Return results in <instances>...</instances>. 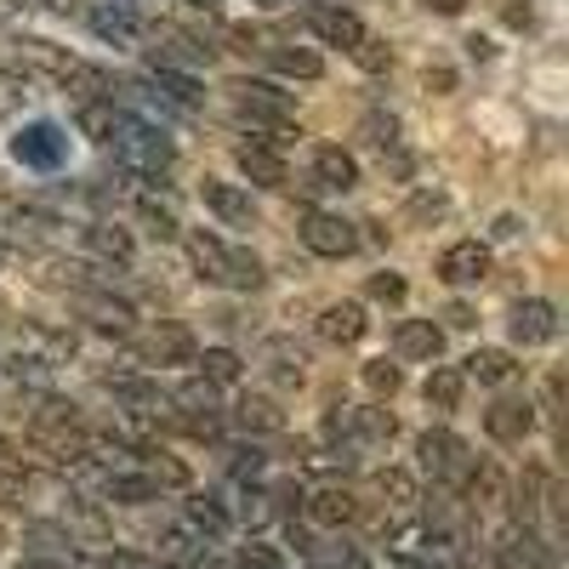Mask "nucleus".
Returning <instances> with one entry per match:
<instances>
[{
	"label": "nucleus",
	"instance_id": "1",
	"mask_svg": "<svg viewBox=\"0 0 569 569\" xmlns=\"http://www.w3.org/2000/svg\"><path fill=\"white\" fill-rule=\"evenodd\" d=\"M74 120H80V131H86L91 142H103V149L114 154V166H120L126 177H137V182L171 177L177 142H171L149 114L126 109L120 98H86V103H74Z\"/></svg>",
	"mask_w": 569,
	"mask_h": 569
},
{
	"label": "nucleus",
	"instance_id": "2",
	"mask_svg": "<svg viewBox=\"0 0 569 569\" xmlns=\"http://www.w3.org/2000/svg\"><path fill=\"white\" fill-rule=\"evenodd\" d=\"M0 63L18 69L23 80H52V86L74 91V103H86V98H120V86H114L109 69L86 63V58L69 52V46L40 40V34H0Z\"/></svg>",
	"mask_w": 569,
	"mask_h": 569
},
{
	"label": "nucleus",
	"instance_id": "3",
	"mask_svg": "<svg viewBox=\"0 0 569 569\" xmlns=\"http://www.w3.org/2000/svg\"><path fill=\"white\" fill-rule=\"evenodd\" d=\"M188 262H194V273L206 279V284H217V291H262V279H268V268H262V257L251 251V246H233V240H222V233H188Z\"/></svg>",
	"mask_w": 569,
	"mask_h": 569
},
{
	"label": "nucleus",
	"instance_id": "4",
	"mask_svg": "<svg viewBox=\"0 0 569 569\" xmlns=\"http://www.w3.org/2000/svg\"><path fill=\"white\" fill-rule=\"evenodd\" d=\"M69 217H58V211H40V206H7V240L12 251H52V257H63L69 251Z\"/></svg>",
	"mask_w": 569,
	"mask_h": 569
},
{
	"label": "nucleus",
	"instance_id": "5",
	"mask_svg": "<svg viewBox=\"0 0 569 569\" xmlns=\"http://www.w3.org/2000/svg\"><path fill=\"white\" fill-rule=\"evenodd\" d=\"M233 40H240V52H257L273 74L284 80H319L325 74V58L313 52V46H297L284 34H257V29H233Z\"/></svg>",
	"mask_w": 569,
	"mask_h": 569
},
{
	"label": "nucleus",
	"instance_id": "6",
	"mask_svg": "<svg viewBox=\"0 0 569 569\" xmlns=\"http://www.w3.org/2000/svg\"><path fill=\"white\" fill-rule=\"evenodd\" d=\"M472 461H479V456H472L467 439H456L450 427H427V433L416 439V467H421L433 485H456V490H461L467 472H472Z\"/></svg>",
	"mask_w": 569,
	"mask_h": 569
},
{
	"label": "nucleus",
	"instance_id": "7",
	"mask_svg": "<svg viewBox=\"0 0 569 569\" xmlns=\"http://www.w3.org/2000/svg\"><path fill=\"white\" fill-rule=\"evenodd\" d=\"M12 160L34 177H58L69 166V131L58 120H29L18 137H12Z\"/></svg>",
	"mask_w": 569,
	"mask_h": 569
},
{
	"label": "nucleus",
	"instance_id": "8",
	"mask_svg": "<svg viewBox=\"0 0 569 569\" xmlns=\"http://www.w3.org/2000/svg\"><path fill=\"white\" fill-rule=\"evenodd\" d=\"M297 240L313 251V257H325V262H342V257H353L359 251V233H353V222L348 217H337V211H302V222H297Z\"/></svg>",
	"mask_w": 569,
	"mask_h": 569
},
{
	"label": "nucleus",
	"instance_id": "9",
	"mask_svg": "<svg viewBox=\"0 0 569 569\" xmlns=\"http://www.w3.org/2000/svg\"><path fill=\"white\" fill-rule=\"evenodd\" d=\"M69 251L74 257H91L98 268H131V257H137L131 233L114 228V222H74L69 228Z\"/></svg>",
	"mask_w": 569,
	"mask_h": 569
},
{
	"label": "nucleus",
	"instance_id": "10",
	"mask_svg": "<svg viewBox=\"0 0 569 569\" xmlns=\"http://www.w3.org/2000/svg\"><path fill=\"white\" fill-rule=\"evenodd\" d=\"M131 348H137L142 365H194V353H200L194 330L177 325V319H154L142 337H131Z\"/></svg>",
	"mask_w": 569,
	"mask_h": 569
},
{
	"label": "nucleus",
	"instance_id": "11",
	"mask_svg": "<svg viewBox=\"0 0 569 569\" xmlns=\"http://www.w3.org/2000/svg\"><path fill=\"white\" fill-rule=\"evenodd\" d=\"M302 29H308L319 46H342V52H353V46L370 34L365 18L348 12V7H337V0H308V7H302Z\"/></svg>",
	"mask_w": 569,
	"mask_h": 569
},
{
	"label": "nucleus",
	"instance_id": "12",
	"mask_svg": "<svg viewBox=\"0 0 569 569\" xmlns=\"http://www.w3.org/2000/svg\"><path fill=\"white\" fill-rule=\"evenodd\" d=\"M142 34L154 40V52H149V63L154 69H188L194 74L200 63H211V46L200 40V34H188V29H177V23H142Z\"/></svg>",
	"mask_w": 569,
	"mask_h": 569
},
{
	"label": "nucleus",
	"instance_id": "13",
	"mask_svg": "<svg viewBox=\"0 0 569 569\" xmlns=\"http://www.w3.org/2000/svg\"><path fill=\"white\" fill-rule=\"evenodd\" d=\"M291 536V547L308 558V569H370V558H365V547H353V541H342V536H313L308 525L297 530H284Z\"/></svg>",
	"mask_w": 569,
	"mask_h": 569
},
{
	"label": "nucleus",
	"instance_id": "14",
	"mask_svg": "<svg viewBox=\"0 0 569 569\" xmlns=\"http://www.w3.org/2000/svg\"><path fill=\"white\" fill-rule=\"evenodd\" d=\"M507 337L518 348H547L558 342V308L547 297H525V302H512L507 308Z\"/></svg>",
	"mask_w": 569,
	"mask_h": 569
},
{
	"label": "nucleus",
	"instance_id": "15",
	"mask_svg": "<svg viewBox=\"0 0 569 569\" xmlns=\"http://www.w3.org/2000/svg\"><path fill=\"white\" fill-rule=\"evenodd\" d=\"M80 12H86V29L103 46H137L142 40V18H137L131 0H91V7H80Z\"/></svg>",
	"mask_w": 569,
	"mask_h": 569
},
{
	"label": "nucleus",
	"instance_id": "16",
	"mask_svg": "<svg viewBox=\"0 0 569 569\" xmlns=\"http://www.w3.org/2000/svg\"><path fill=\"white\" fill-rule=\"evenodd\" d=\"M439 279L450 284V291H472V284L490 279V246L479 240H456L439 251Z\"/></svg>",
	"mask_w": 569,
	"mask_h": 569
},
{
	"label": "nucleus",
	"instance_id": "17",
	"mask_svg": "<svg viewBox=\"0 0 569 569\" xmlns=\"http://www.w3.org/2000/svg\"><path fill=\"white\" fill-rule=\"evenodd\" d=\"M233 166H240V177L257 182V188H284V182H291V166H284V154L273 149V142H257V137L233 142Z\"/></svg>",
	"mask_w": 569,
	"mask_h": 569
},
{
	"label": "nucleus",
	"instance_id": "18",
	"mask_svg": "<svg viewBox=\"0 0 569 569\" xmlns=\"http://www.w3.org/2000/svg\"><path fill=\"white\" fill-rule=\"evenodd\" d=\"M200 200H206V211H211L222 228H257V200L246 194L240 182L206 177V182H200Z\"/></svg>",
	"mask_w": 569,
	"mask_h": 569
},
{
	"label": "nucleus",
	"instance_id": "19",
	"mask_svg": "<svg viewBox=\"0 0 569 569\" xmlns=\"http://www.w3.org/2000/svg\"><path fill=\"white\" fill-rule=\"evenodd\" d=\"M302 518L319 530H348L359 518V496L342 490V485H319V490H302Z\"/></svg>",
	"mask_w": 569,
	"mask_h": 569
},
{
	"label": "nucleus",
	"instance_id": "20",
	"mask_svg": "<svg viewBox=\"0 0 569 569\" xmlns=\"http://www.w3.org/2000/svg\"><path fill=\"white\" fill-rule=\"evenodd\" d=\"M308 182L325 188V194H348V188H359V160L342 142H319L313 160H308Z\"/></svg>",
	"mask_w": 569,
	"mask_h": 569
},
{
	"label": "nucleus",
	"instance_id": "21",
	"mask_svg": "<svg viewBox=\"0 0 569 569\" xmlns=\"http://www.w3.org/2000/svg\"><path fill=\"white\" fill-rule=\"evenodd\" d=\"M182 525L194 530L206 547H217V541H228V536H233V512H228V501H222V496L188 490V501H182Z\"/></svg>",
	"mask_w": 569,
	"mask_h": 569
},
{
	"label": "nucleus",
	"instance_id": "22",
	"mask_svg": "<svg viewBox=\"0 0 569 569\" xmlns=\"http://www.w3.org/2000/svg\"><path fill=\"white\" fill-rule=\"evenodd\" d=\"M98 496L114 507H149L160 501V485L142 467H98Z\"/></svg>",
	"mask_w": 569,
	"mask_h": 569
},
{
	"label": "nucleus",
	"instance_id": "23",
	"mask_svg": "<svg viewBox=\"0 0 569 569\" xmlns=\"http://www.w3.org/2000/svg\"><path fill=\"white\" fill-rule=\"evenodd\" d=\"M485 433H490L496 445H525V439L536 433V405H530V399H496V405L485 410Z\"/></svg>",
	"mask_w": 569,
	"mask_h": 569
},
{
	"label": "nucleus",
	"instance_id": "24",
	"mask_svg": "<svg viewBox=\"0 0 569 569\" xmlns=\"http://www.w3.org/2000/svg\"><path fill=\"white\" fill-rule=\"evenodd\" d=\"M393 353L410 359V365H433V359L445 353V330H439L433 319H399V330H393Z\"/></svg>",
	"mask_w": 569,
	"mask_h": 569
},
{
	"label": "nucleus",
	"instance_id": "25",
	"mask_svg": "<svg viewBox=\"0 0 569 569\" xmlns=\"http://www.w3.org/2000/svg\"><path fill=\"white\" fill-rule=\"evenodd\" d=\"M365 330H370V319H365L359 302H330V308L319 313V337H325V342H337V348L365 342Z\"/></svg>",
	"mask_w": 569,
	"mask_h": 569
},
{
	"label": "nucleus",
	"instance_id": "26",
	"mask_svg": "<svg viewBox=\"0 0 569 569\" xmlns=\"http://www.w3.org/2000/svg\"><path fill=\"white\" fill-rule=\"evenodd\" d=\"M262 376L273 388H302V348L284 342V337L262 342Z\"/></svg>",
	"mask_w": 569,
	"mask_h": 569
},
{
	"label": "nucleus",
	"instance_id": "27",
	"mask_svg": "<svg viewBox=\"0 0 569 569\" xmlns=\"http://www.w3.org/2000/svg\"><path fill=\"white\" fill-rule=\"evenodd\" d=\"M228 416L240 421L246 433H257V439H273V433H284V410H279L273 399H262V393H246V399L233 405Z\"/></svg>",
	"mask_w": 569,
	"mask_h": 569
},
{
	"label": "nucleus",
	"instance_id": "28",
	"mask_svg": "<svg viewBox=\"0 0 569 569\" xmlns=\"http://www.w3.org/2000/svg\"><path fill=\"white\" fill-rule=\"evenodd\" d=\"M461 393H467V376H461L456 365H433V370H427V382H421V399L433 405L439 416L461 410Z\"/></svg>",
	"mask_w": 569,
	"mask_h": 569
},
{
	"label": "nucleus",
	"instance_id": "29",
	"mask_svg": "<svg viewBox=\"0 0 569 569\" xmlns=\"http://www.w3.org/2000/svg\"><path fill=\"white\" fill-rule=\"evenodd\" d=\"M461 376H472V382H485V388H501V382H512V376H518V365H512L507 348H472L467 365H461Z\"/></svg>",
	"mask_w": 569,
	"mask_h": 569
},
{
	"label": "nucleus",
	"instance_id": "30",
	"mask_svg": "<svg viewBox=\"0 0 569 569\" xmlns=\"http://www.w3.org/2000/svg\"><path fill=\"white\" fill-rule=\"evenodd\" d=\"M131 217L142 222V233H154V240H182V228H177V211L171 206H160L149 188H137L131 194Z\"/></svg>",
	"mask_w": 569,
	"mask_h": 569
},
{
	"label": "nucleus",
	"instance_id": "31",
	"mask_svg": "<svg viewBox=\"0 0 569 569\" xmlns=\"http://www.w3.org/2000/svg\"><path fill=\"white\" fill-rule=\"evenodd\" d=\"M359 137H365V142H370V149L382 154V160L393 154V166L405 171V142H399V120H393V114L370 109V114H365V126H359Z\"/></svg>",
	"mask_w": 569,
	"mask_h": 569
},
{
	"label": "nucleus",
	"instance_id": "32",
	"mask_svg": "<svg viewBox=\"0 0 569 569\" xmlns=\"http://www.w3.org/2000/svg\"><path fill=\"white\" fill-rule=\"evenodd\" d=\"M194 370H200V382H211V388H233L246 376V365H240V353H233V348H200L194 353Z\"/></svg>",
	"mask_w": 569,
	"mask_h": 569
},
{
	"label": "nucleus",
	"instance_id": "33",
	"mask_svg": "<svg viewBox=\"0 0 569 569\" xmlns=\"http://www.w3.org/2000/svg\"><path fill=\"white\" fill-rule=\"evenodd\" d=\"M376 490L388 496L393 512H416V501H421V490H416V479L405 467H382V472H376Z\"/></svg>",
	"mask_w": 569,
	"mask_h": 569
},
{
	"label": "nucleus",
	"instance_id": "34",
	"mask_svg": "<svg viewBox=\"0 0 569 569\" xmlns=\"http://www.w3.org/2000/svg\"><path fill=\"white\" fill-rule=\"evenodd\" d=\"M29 86H34V80H23L18 69H7V63H0V120H18V114L29 109V98H34Z\"/></svg>",
	"mask_w": 569,
	"mask_h": 569
},
{
	"label": "nucleus",
	"instance_id": "35",
	"mask_svg": "<svg viewBox=\"0 0 569 569\" xmlns=\"http://www.w3.org/2000/svg\"><path fill=\"white\" fill-rule=\"evenodd\" d=\"M228 472H233V485H262L268 456H262L257 445H233V450H228Z\"/></svg>",
	"mask_w": 569,
	"mask_h": 569
},
{
	"label": "nucleus",
	"instance_id": "36",
	"mask_svg": "<svg viewBox=\"0 0 569 569\" xmlns=\"http://www.w3.org/2000/svg\"><path fill=\"white\" fill-rule=\"evenodd\" d=\"M445 211H450V200L439 194V188H421V194H410V206H405V222L427 228V222H439Z\"/></svg>",
	"mask_w": 569,
	"mask_h": 569
},
{
	"label": "nucleus",
	"instance_id": "37",
	"mask_svg": "<svg viewBox=\"0 0 569 569\" xmlns=\"http://www.w3.org/2000/svg\"><path fill=\"white\" fill-rule=\"evenodd\" d=\"M365 388H370L376 399H393V393H399V365L370 359V365H365Z\"/></svg>",
	"mask_w": 569,
	"mask_h": 569
},
{
	"label": "nucleus",
	"instance_id": "38",
	"mask_svg": "<svg viewBox=\"0 0 569 569\" xmlns=\"http://www.w3.org/2000/svg\"><path fill=\"white\" fill-rule=\"evenodd\" d=\"M240 569H284V552L268 541H246L240 547Z\"/></svg>",
	"mask_w": 569,
	"mask_h": 569
},
{
	"label": "nucleus",
	"instance_id": "39",
	"mask_svg": "<svg viewBox=\"0 0 569 569\" xmlns=\"http://www.w3.org/2000/svg\"><path fill=\"white\" fill-rule=\"evenodd\" d=\"M86 569H166V563H154V558H142V552H120V547H114V552H103L98 563L86 558Z\"/></svg>",
	"mask_w": 569,
	"mask_h": 569
},
{
	"label": "nucleus",
	"instance_id": "40",
	"mask_svg": "<svg viewBox=\"0 0 569 569\" xmlns=\"http://www.w3.org/2000/svg\"><path fill=\"white\" fill-rule=\"evenodd\" d=\"M370 302H405V279L399 273H370Z\"/></svg>",
	"mask_w": 569,
	"mask_h": 569
},
{
	"label": "nucleus",
	"instance_id": "41",
	"mask_svg": "<svg viewBox=\"0 0 569 569\" xmlns=\"http://www.w3.org/2000/svg\"><path fill=\"white\" fill-rule=\"evenodd\" d=\"M12 7H23V12H46V18H74L86 0H12Z\"/></svg>",
	"mask_w": 569,
	"mask_h": 569
},
{
	"label": "nucleus",
	"instance_id": "42",
	"mask_svg": "<svg viewBox=\"0 0 569 569\" xmlns=\"http://www.w3.org/2000/svg\"><path fill=\"white\" fill-rule=\"evenodd\" d=\"M427 12H439V18H461L467 12V0H421Z\"/></svg>",
	"mask_w": 569,
	"mask_h": 569
},
{
	"label": "nucleus",
	"instance_id": "43",
	"mask_svg": "<svg viewBox=\"0 0 569 569\" xmlns=\"http://www.w3.org/2000/svg\"><path fill=\"white\" fill-rule=\"evenodd\" d=\"M0 467H23V450L12 439H0Z\"/></svg>",
	"mask_w": 569,
	"mask_h": 569
},
{
	"label": "nucleus",
	"instance_id": "44",
	"mask_svg": "<svg viewBox=\"0 0 569 569\" xmlns=\"http://www.w3.org/2000/svg\"><path fill=\"white\" fill-rule=\"evenodd\" d=\"M507 23L512 29H530V7H507Z\"/></svg>",
	"mask_w": 569,
	"mask_h": 569
},
{
	"label": "nucleus",
	"instance_id": "45",
	"mask_svg": "<svg viewBox=\"0 0 569 569\" xmlns=\"http://www.w3.org/2000/svg\"><path fill=\"white\" fill-rule=\"evenodd\" d=\"M12 18V0H0V23H7Z\"/></svg>",
	"mask_w": 569,
	"mask_h": 569
},
{
	"label": "nucleus",
	"instance_id": "46",
	"mask_svg": "<svg viewBox=\"0 0 569 569\" xmlns=\"http://www.w3.org/2000/svg\"><path fill=\"white\" fill-rule=\"evenodd\" d=\"M7 257H12V246H7V240H0V262H7Z\"/></svg>",
	"mask_w": 569,
	"mask_h": 569
},
{
	"label": "nucleus",
	"instance_id": "47",
	"mask_svg": "<svg viewBox=\"0 0 569 569\" xmlns=\"http://www.w3.org/2000/svg\"><path fill=\"white\" fill-rule=\"evenodd\" d=\"M0 319H7V297H0Z\"/></svg>",
	"mask_w": 569,
	"mask_h": 569
}]
</instances>
